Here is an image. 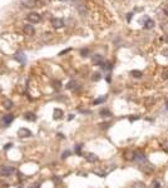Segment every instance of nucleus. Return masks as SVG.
Listing matches in <instances>:
<instances>
[{"label": "nucleus", "mask_w": 168, "mask_h": 188, "mask_svg": "<svg viewBox=\"0 0 168 188\" xmlns=\"http://www.w3.org/2000/svg\"><path fill=\"white\" fill-rule=\"evenodd\" d=\"M163 39H164V41H166V43H168V34H167V35H166L164 38H163Z\"/></svg>", "instance_id": "nucleus-33"}, {"label": "nucleus", "mask_w": 168, "mask_h": 188, "mask_svg": "<svg viewBox=\"0 0 168 188\" xmlns=\"http://www.w3.org/2000/svg\"><path fill=\"white\" fill-rule=\"evenodd\" d=\"M30 188H40V183H35V184H33Z\"/></svg>", "instance_id": "nucleus-28"}, {"label": "nucleus", "mask_w": 168, "mask_h": 188, "mask_svg": "<svg viewBox=\"0 0 168 188\" xmlns=\"http://www.w3.org/2000/svg\"><path fill=\"white\" fill-rule=\"evenodd\" d=\"M1 90H3V89H1V87H0V93H1Z\"/></svg>", "instance_id": "nucleus-36"}, {"label": "nucleus", "mask_w": 168, "mask_h": 188, "mask_svg": "<svg viewBox=\"0 0 168 188\" xmlns=\"http://www.w3.org/2000/svg\"><path fill=\"white\" fill-rule=\"evenodd\" d=\"M3 105H4V108H5V109H8V110H9L10 108H13V102H11L10 99H5L3 102Z\"/></svg>", "instance_id": "nucleus-16"}, {"label": "nucleus", "mask_w": 168, "mask_h": 188, "mask_svg": "<svg viewBox=\"0 0 168 188\" xmlns=\"http://www.w3.org/2000/svg\"><path fill=\"white\" fill-rule=\"evenodd\" d=\"M23 32L26 34V35H34L35 34V29L32 24H25L23 27Z\"/></svg>", "instance_id": "nucleus-8"}, {"label": "nucleus", "mask_w": 168, "mask_h": 188, "mask_svg": "<svg viewBox=\"0 0 168 188\" xmlns=\"http://www.w3.org/2000/svg\"><path fill=\"white\" fill-rule=\"evenodd\" d=\"M26 19L30 21V24H38V23H40L42 16L39 15L38 13H30V14H28V16H26Z\"/></svg>", "instance_id": "nucleus-4"}, {"label": "nucleus", "mask_w": 168, "mask_h": 188, "mask_svg": "<svg viewBox=\"0 0 168 188\" xmlns=\"http://www.w3.org/2000/svg\"><path fill=\"white\" fill-rule=\"evenodd\" d=\"M80 55L82 56H88V55H89V50H88L87 48H85V49H82L80 50Z\"/></svg>", "instance_id": "nucleus-20"}, {"label": "nucleus", "mask_w": 168, "mask_h": 188, "mask_svg": "<svg viewBox=\"0 0 168 188\" xmlns=\"http://www.w3.org/2000/svg\"><path fill=\"white\" fill-rule=\"evenodd\" d=\"M11 147H13V143H8V144H5V146H4V151H8V149H10Z\"/></svg>", "instance_id": "nucleus-26"}, {"label": "nucleus", "mask_w": 168, "mask_h": 188, "mask_svg": "<svg viewBox=\"0 0 168 188\" xmlns=\"http://www.w3.org/2000/svg\"><path fill=\"white\" fill-rule=\"evenodd\" d=\"M153 188H159V183H153Z\"/></svg>", "instance_id": "nucleus-31"}, {"label": "nucleus", "mask_w": 168, "mask_h": 188, "mask_svg": "<svg viewBox=\"0 0 168 188\" xmlns=\"http://www.w3.org/2000/svg\"><path fill=\"white\" fill-rule=\"evenodd\" d=\"M163 11H164V14L168 16V5H166V6H164V9H163Z\"/></svg>", "instance_id": "nucleus-29"}, {"label": "nucleus", "mask_w": 168, "mask_h": 188, "mask_svg": "<svg viewBox=\"0 0 168 188\" xmlns=\"http://www.w3.org/2000/svg\"><path fill=\"white\" fill-rule=\"evenodd\" d=\"M13 120H14V115L13 114H5L3 115L1 118H0V128H6V127H9Z\"/></svg>", "instance_id": "nucleus-1"}, {"label": "nucleus", "mask_w": 168, "mask_h": 188, "mask_svg": "<svg viewBox=\"0 0 168 188\" xmlns=\"http://www.w3.org/2000/svg\"><path fill=\"white\" fill-rule=\"evenodd\" d=\"M92 62H93V64L94 65H102L105 60H104V58L102 55H99V54H95L94 56L92 58Z\"/></svg>", "instance_id": "nucleus-10"}, {"label": "nucleus", "mask_w": 168, "mask_h": 188, "mask_svg": "<svg viewBox=\"0 0 168 188\" xmlns=\"http://www.w3.org/2000/svg\"><path fill=\"white\" fill-rule=\"evenodd\" d=\"M54 181H55V183H60L61 179H60L59 177H54Z\"/></svg>", "instance_id": "nucleus-30"}, {"label": "nucleus", "mask_w": 168, "mask_h": 188, "mask_svg": "<svg viewBox=\"0 0 168 188\" xmlns=\"http://www.w3.org/2000/svg\"><path fill=\"white\" fill-rule=\"evenodd\" d=\"M80 149H82V147H80V146H77V147H75V153H77L78 156H80V154H82V151H80Z\"/></svg>", "instance_id": "nucleus-23"}, {"label": "nucleus", "mask_w": 168, "mask_h": 188, "mask_svg": "<svg viewBox=\"0 0 168 188\" xmlns=\"http://www.w3.org/2000/svg\"><path fill=\"white\" fill-rule=\"evenodd\" d=\"M73 118H74V115H73V114H70V115H69V117H68V119H69V120H70V119H73Z\"/></svg>", "instance_id": "nucleus-34"}, {"label": "nucleus", "mask_w": 168, "mask_h": 188, "mask_svg": "<svg viewBox=\"0 0 168 188\" xmlns=\"http://www.w3.org/2000/svg\"><path fill=\"white\" fill-rule=\"evenodd\" d=\"M14 60H16V62L20 63V64H25L26 63V56H25V54L23 51H18V53H15V55H14Z\"/></svg>", "instance_id": "nucleus-5"}, {"label": "nucleus", "mask_w": 168, "mask_h": 188, "mask_svg": "<svg viewBox=\"0 0 168 188\" xmlns=\"http://www.w3.org/2000/svg\"><path fill=\"white\" fill-rule=\"evenodd\" d=\"M84 157H85V159L88 162H90V163H94V162L98 160V157H97L94 153H85L84 154Z\"/></svg>", "instance_id": "nucleus-11"}, {"label": "nucleus", "mask_w": 168, "mask_h": 188, "mask_svg": "<svg viewBox=\"0 0 168 188\" xmlns=\"http://www.w3.org/2000/svg\"><path fill=\"white\" fill-rule=\"evenodd\" d=\"M51 25L54 29H60L64 27V20L59 19V18H54V19H51Z\"/></svg>", "instance_id": "nucleus-6"}, {"label": "nucleus", "mask_w": 168, "mask_h": 188, "mask_svg": "<svg viewBox=\"0 0 168 188\" xmlns=\"http://www.w3.org/2000/svg\"><path fill=\"white\" fill-rule=\"evenodd\" d=\"M70 156V151H65V152H63V154H61V158L63 159H65L67 157H69Z\"/></svg>", "instance_id": "nucleus-22"}, {"label": "nucleus", "mask_w": 168, "mask_h": 188, "mask_svg": "<svg viewBox=\"0 0 168 188\" xmlns=\"http://www.w3.org/2000/svg\"><path fill=\"white\" fill-rule=\"evenodd\" d=\"M77 83H75V80H70L68 84H67V89H74V88H77Z\"/></svg>", "instance_id": "nucleus-17"}, {"label": "nucleus", "mask_w": 168, "mask_h": 188, "mask_svg": "<svg viewBox=\"0 0 168 188\" xmlns=\"http://www.w3.org/2000/svg\"><path fill=\"white\" fill-rule=\"evenodd\" d=\"M15 173V168L11 165H1L0 167V174L3 177H10Z\"/></svg>", "instance_id": "nucleus-2"}, {"label": "nucleus", "mask_w": 168, "mask_h": 188, "mask_svg": "<svg viewBox=\"0 0 168 188\" xmlns=\"http://www.w3.org/2000/svg\"><path fill=\"white\" fill-rule=\"evenodd\" d=\"M162 78H163V79H168V69H166V70L163 72V74H162Z\"/></svg>", "instance_id": "nucleus-24"}, {"label": "nucleus", "mask_w": 168, "mask_h": 188, "mask_svg": "<svg viewBox=\"0 0 168 188\" xmlns=\"http://www.w3.org/2000/svg\"><path fill=\"white\" fill-rule=\"evenodd\" d=\"M60 1H70V0H60Z\"/></svg>", "instance_id": "nucleus-35"}, {"label": "nucleus", "mask_w": 168, "mask_h": 188, "mask_svg": "<svg viewBox=\"0 0 168 188\" xmlns=\"http://www.w3.org/2000/svg\"><path fill=\"white\" fill-rule=\"evenodd\" d=\"M144 28L148 29V30H149V29H153V28H154V21L151 20V19H148V20L144 23Z\"/></svg>", "instance_id": "nucleus-15"}, {"label": "nucleus", "mask_w": 168, "mask_h": 188, "mask_svg": "<svg viewBox=\"0 0 168 188\" xmlns=\"http://www.w3.org/2000/svg\"><path fill=\"white\" fill-rule=\"evenodd\" d=\"M24 119L28 120V122H35L37 120V115H35L34 113H32V112H26L24 114Z\"/></svg>", "instance_id": "nucleus-12"}, {"label": "nucleus", "mask_w": 168, "mask_h": 188, "mask_svg": "<svg viewBox=\"0 0 168 188\" xmlns=\"http://www.w3.org/2000/svg\"><path fill=\"white\" fill-rule=\"evenodd\" d=\"M133 160L138 164H145L147 163V157L144 156L143 152H137L133 156Z\"/></svg>", "instance_id": "nucleus-3"}, {"label": "nucleus", "mask_w": 168, "mask_h": 188, "mask_svg": "<svg viewBox=\"0 0 168 188\" xmlns=\"http://www.w3.org/2000/svg\"><path fill=\"white\" fill-rule=\"evenodd\" d=\"M63 110L61 109H59V108H55L54 109V113H53V118H54L55 120H58V119H60L61 117H63Z\"/></svg>", "instance_id": "nucleus-13"}, {"label": "nucleus", "mask_w": 168, "mask_h": 188, "mask_svg": "<svg viewBox=\"0 0 168 188\" xmlns=\"http://www.w3.org/2000/svg\"><path fill=\"white\" fill-rule=\"evenodd\" d=\"M20 3H21V5H23V6H25V8H28V9H30V8L37 6L38 0H20Z\"/></svg>", "instance_id": "nucleus-7"}, {"label": "nucleus", "mask_w": 168, "mask_h": 188, "mask_svg": "<svg viewBox=\"0 0 168 188\" xmlns=\"http://www.w3.org/2000/svg\"><path fill=\"white\" fill-rule=\"evenodd\" d=\"M132 75L135 77V78H140V77H142V73L138 72V70H133V72H132Z\"/></svg>", "instance_id": "nucleus-21"}, {"label": "nucleus", "mask_w": 168, "mask_h": 188, "mask_svg": "<svg viewBox=\"0 0 168 188\" xmlns=\"http://www.w3.org/2000/svg\"><path fill=\"white\" fill-rule=\"evenodd\" d=\"M105 100V97H99L98 99H95L94 102H93V104H94V105H97V104H100V103H103Z\"/></svg>", "instance_id": "nucleus-19"}, {"label": "nucleus", "mask_w": 168, "mask_h": 188, "mask_svg": "<svg viewBox=\"0 0 168 188\" xmlns=\"http://www.w3.org/2000/svg\"><path fill=\"white\" fill-rule=\"evenodd\" d=\"M18 135H19L20 138H26V137H30V135H32V132H30L28 128H20L18 130Z\"/></svg>", "instance_id": "nucleus-9"}, {"label": "nucleus", "mask_w": 168, "mask_h": 188, "mask_svg": "<svg viewBox=\"0 0 168 188\" xmlns=\"http://www.w3.org/2000/svg\"><path fill=\"white\" fill-rule=\"evenodd\" d=\"M99 114H100V117H112V112L109 110V109H102V110L99 112Z\"/></svg>", "instance_id": "nucleus-14"}, {"label": "nucleus", "mask_w": 168, "mask_h": 188, "mask_svg": "<svg viewBox=\"0 0 168 188\" xmlns=\"http://www.w3.org/2000/svg\"><path fill=\"white\" fill-rule=\"evenodd\" d=\"M51 85L54 87L55 89H60V87H61V82H60V80H53V82H51Z\"/></svg>", "instance_id": "nucleus-18"}, {"label": "nucleus", "mask_w": 168, "mask_h": 188, "mask_svg": "<svg viewBox=\"0 0 168 188\" xmlns=\"http://www.w3.org/2000/svg\"><path fill=\"white\" fill-rule=\"evenodd\" d=\"M100 79V74L99 73H95L94 75H93V80H99Z\"/></svg>", "instance_id": "nucleus-25"}, {"label": "nucleus", "mask_w": 168, "mask_h": 188, "mask_svg": "<svg viewBox=\"0 0 168 188\" xmlns=\"http://www.w3.org/2000/svg\"><path fill=\"white\" fill-rule=\"evenodd\" d=\"M131 18H132V14H128V15H127V19H128V21H131Z\"/></svg>", "instance_id": "nucleus-32"}, {"label": "nucleus", "mask_w": 168, "mask_h": 188, "mask_svg": "<svg viewBox=\"0 0 168 188\" xmlns=\"http://www.w3.org/2000/svg\"><path fill=\"white\" fill-rule=\"evenodd\" d=\"M148 19H149L148 16H144V18H142V19H140V24H144V23H145V21H147Z\"/></svg>", "instance_id": "nucleus-27"}]
</instances>
